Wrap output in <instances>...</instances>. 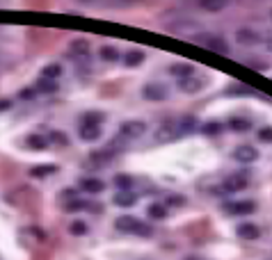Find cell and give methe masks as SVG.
<instances>
[{"instance_id": "484cf974", "label": "cell", "mask_w": 272, "mask_h": 260, "mask_svg": "<svg viewBox=\"0 0 272 260\" xmlns=\"http://www.w3.org/2000/svg\"><path fill=\"white\" fill-rule=\"evenodd\" d=\"M101 121H103V114H99V112H87L80 119V124H94V126H99Z\"/></svg>"}, {"instance_id": "cb8c5ba5", "label": "cell", "mask_w": 272, "mask_h": 260, "mask_svg": "<svg viewBox=\"0 0 272 260\" xmlns=\"http://www.w3.org/2000/svg\"><path fill=\"white\" fill-rule=\"evenodd\" d=\"M28 146L30 148H35V151H44V148L48 146V139L42 135H30L28 137Z\"/></svg>"}, {"instance_id": "d590c367", "label": "cell", "mask_w": 272, "mask_h": 260, "mask_svg": "<svg viewBox=\"0 0 272 260\" xmlns=\"http://www.w3.org/2000/svg\"><path fill=\"white\" fill-rule=\"evenodd\" d=\"M73 48H80V50H78V53H87L89 43H87V42H83V39H78V42H73Z\"/></svg>"}, {"instance_id": "4fadbf2b", "label": "cell", "mask_w": 272, "mask_h": 260, "mask_svg": "<svg viewBox=\"0 0 272 260\" xmlns=\"http://www.w3.org/2000/svg\"><path fill=\"white\" fill-rule=\"evenodd\" d=\"M156 137H158V139H163V142H169V139L178 137V132H176V121H167V124H163V128L156 132Z\"/></svg>"}, {"instance_id": "ffe728a7", "label": "cell", "mask_w": 272, "mask_h": 260, "mask_svg": "<svg viewBox=\"0 0 272 260\" xmlns=\"http://www.w3.org/2000/svg\"><path fill=\"white\" fill-rule=\"evenodd\" d=\"M133 176H128V173H119V176H114V185L119 187V192H130V187H133Z\"/></svg>"}, {"instance_id": "f1b7e54d", "label": "cell", "mask_w": 272, "mask_h": 260, "mask_svg": "<svg viewBox=\"0 0 272 260\" xmlns=\"http://www.w3.org/2000/svg\"><path fill=\"white\" fill-rule=\"evenodd\" d=\"M201 9H206V12H222L224 2H201Z\"/></svg>"}, {"instance_id": "4dcf8cb0", "label": "cell", "mask_w": 272, "mask_h": 260, "mask_svg": "<svg viewBox=\"0 0 272 260\" xmlns=\"http://www.w3.org/2000/svg\"><path fill=\"white\" fill-rule=\"evenodd\" d=\"M183 203H185V199L181 194H172L167 199V206H183Z\"/></svg>"}, {"instance_id": "9c48e42d", "label": "cell", "mask_w": 272, "mask_h": 260, "mask_svg": "<svg viewBox=\"0 0 272 260\" xmlns=\"http://www.w3.org/2000/svg\"><path fill=\"white\" fill-rule=\"evenodd\" d=\"M78 132H80V139H85V142H96V139L101 137V126L83 124Z\"/></svg>"}, {"instance_id": "8d00e7d4", "label": "cell", "mask_w": 272, "mask_h": 260, "mask_svg": "<svg viewBox=\"0 0 272 260\" xmlns=\"http://www.w3.org/2000/svg\"><path fill=\"white\" fill-rule=\"evenodd\" d=\"M12 107V101H7V98H0V112H5Z\"/></svg>"}, {"instance_id": "ac0fdd59", "label": "cell", "mask_w": 272, "mask_h": 260, "mask_svg": "<svg viewBox=\"0 0 272 260\" xmlns=\"http://www.w3.org/2000/svg\"><path fill=\"white\" fill-rule=\"evenodd\" d=\"M229 128L233 130V132H247V130L252 128V124H249V119H245V117H233L229 121Z\"/></svg>"}, {"instance_id": "5bb4252c", "label": "cell", "mask_w": 272, "mask_h": 260, "mask_svg": "<svg viewBox=\"0 0 272 260\" xmlns=\"http://www.w3.org/2000/svg\"><path fill=\"white\" fill-rule=\"evenodd\" d=\"M197 128V119L195 117H183L176 121V132L178 135H188V132H192V130Z\"/></svg>"}, {"instance_id": "d6986e66", "label": "cell", "mask_w": 272, "mask_h": 260, "mask_svg": "<svg viewBox=\"0 0 272 260\" xmlns=\"http://www.w3.org/2000/svg\"><path fill=\"white\" fill-rule=\"evenodd\" d=\"M144 62V53L142 50H128L124 55V64L126 66H140Z\"/></svg>"}, {"instance_id": "7a4b0ae2", "label": "cell", "mask_w": 272, "mask_h": 260, "mask_svg": "<svg viewBox=\"0 0 272 260\" xmlns=\"http://www.w3.org/2000/svg\"><path fill=\"white\" fill-rule=\"evenodd\" d=\"M142 96L147 98V101H165L169 94H167L165 85L151 83V85H144V87H142Z\"/></svg>"}, {"instance_id": "277c9868", "label": "cell", "mask_w": 272, "mask_h": 260, "mask_svg": "<svg viewBox=\"0 0 272 260\" xmlns=\"http://www.w3.org/2000/svg\"><path fill=\"white\" fill-rule=\"evenodd\" d=\"M233 160H238V162H256L259 160V151L254 146H249V144H240L233 151Z\"/></svg>"}, {"instance_id": "7402d4cb", "label": "cell", "mask_w": 272, "mask_h": 260, "mask_svg": "<svg viewBox=\"0 0 272 260\" xmlns=\"http://www.w3.org/2000/svg\"><path fill=\"white\" fill-rule=\"evenodd\" d=\"M147 213H149V217H151V219H158V221H163V219L167 217V210H165L163 203H151Z\"/></svg>"}, {"instance_id": "7c38bea8", "label": "cell", "mask_w": 272, "mask_h": 260, "mask_svg": "<svg viewBox=\"0 0 272 260\" xmlns=\"http://www.w3.org/2000/svg\"><path fill=\"white\" fill-rule=\"evenodd\" d=\"M236 233L243 237V240H256V237L261 235V233H259V226H256V224H249V221H245V224L238 226Z\"/></svg>"}, {"instance_id": "3957f363", "label": "cell", "mask_w": 272, "mask_h": 260, "mask_svg": "<svg viewBox=\"0 0 272 260\" xmlns=\"http://www.w3.org/2000/svg\"><path fill=\"white\" fill-rule=\"evenodd\" d=\"M247 185H249V180L245 173H233V176L224 178V185H222V187H224V192H243Z\"/></svg>"}, {"instance_id": "1f68e13d", "label": "cell", "mask_w": 272, "mask_h": 260, "mask_svg": "<svg viewBox=\"0 0 272 260\" xmlns=\"http://www.w3.org/2000/svg\"><path fill=\"white\" fill-rule=\"evenodd\" d=\"M66 208H69V210H85V208H89V203L87 201H71Z\"/></svg>"}, {"instance_id": "74e56055", "label": "cell", "mask_w": 272, "mask_h": 260, "mask_svg": "<svg viewBox=\"0 0 272 260\" xmlns=\"http://www.w3.org/2000/svg\"><path fill=\"white\" fill-rule=\"evenodd\" d=\"M73 194H76L73 189H64V192H62V196H66V199H73Z\"/></svg>"}, {"instance_id": "e575fe53", "label": "cell", "mask_w": 272, "mask_h": 260, "mask_svg": "<svg viewBox=\"0 0 272 260\" xmlns=\"http://www.w3.org/2000/svg\"><path fill=\"white\" fill-rule=\"evenodd\" d=\"M137 235H144V237H147V235H151V228H149V226L147 224H142V221H140V226H137Z\"/></svg>"}, {"instance_id": "836d02e7", "label": "cell", "mask_w": 272, "mask_h": 260, "mask_svg": "<svg viewBox=\"0 0 272 260\" xmlns=\"http://www.w3.org/2000/svg\"><path fill=\"white\" fill-rule=\"evenodd\" d=\"M259 139H261V142H270V139H272V130L270 128H263L259 132Z\"/></svg>"}, {"instance_id": "30bf717a", "label": "cell", "mask_w": 272, "mask_h": 260, "mask_svg": "<svg viewBox=\"0 0 272 260\" xmlns=\"http://www.w3.org/2000/svg\"><path fill=\"white\" fill-rule=\"evenodd\" d=\"M236 42L243 43V46H254V43L259 42V35H256L254 30H249V28H240L236 32Z\"/></svg>"}, {"instance_id": "2e32d148", "label": "cell", "mask_w": 272, "mask_h": 260, "mask_svg": "<svg viewBox=\"0 0 272 260\" xmlns=\"http://www.w3.org/2000/svg\"><path fill=\"white\" fill-rule=\"evenodd\" d=\"M35 91H42V94H55L57 91V83L55 80H48V78H39L35 85Z\"/></svg>"}, {"instance_id": "6da1fadb", "label": "cell", "mask_w": 272, "mask_h": 260, "mask_svg": "<svg viewBox=\"0 0 272 260\" xmlns=\"http://www.w3.org/2000/svg\"><path fill=\"white\" fill-rule=\"evenodd\" d=\"M147 132V124L144 121H126L121 124L119 128V135L126 137V139H137V137H142Z\"/></svg>"}, {"instance_id": "52a82bcc", "label": "cell", "mask_w": 272, "mask_h": 260, "mask_svg": "<svg viewBox=\"0 0 272 260\" xmlns=\"http://www.w3.org/2000/svg\"><path fill=\"white\" fill-rule=\"evenodd\" d=\"M137 226H140V219L130 217V215H121V217L114 221V228L121 231V233H135Z\"/></svg>"}, {"instance_id": "e0dca14e", "label": "cell", "mask_w": 272, "mask_h": 260, "mask_svg": "<svg viewBox=\"0 0 272 260\" xmlns=\"http://www.w3.org/2000/svg\"><path fill=\"white\" fill-rule=\"evenodd\" d=\"M206 46L211 48V50H215V53H219V55L229 53V46H226V42L222 39V37H211V39L206 42Z\"/></svg>"}, {"instance_id": "f546056e", "label": "cell", "mask_w": 272, "mask_h": 260, "mask_svg": "<svg viewBox=\"0 0 272 260\" xmlns=\"http://www.w3.org/2000/svg\"><path fill=\"white\" fill-rule=\"evenodd\" d=\"M51 139H53L55 144H59V146H66V144H69V137H66L64 132H51Z\"/></svg>"}, {"instance_id": "83f0119b", "label": "cell", "mask_w": 272, "mask_h": 260, "mask_svg": "<svg viewBox=\"0 0 272 260\" xmlns=\"http://www.w3.org/2000/svg\"><path fill=\"white\" fill-rule=\"evenodd\" d=\"M204 132H206L208 137H213V135H219V132H222V126H219L218 121H208V124L204 126Z\"/></svg>"}, {"instance_id": "ba28073f", "label": "cell", "mask_w": 272, "mask_h": 260, "mask_svg": "<svg viewBox=\"0 0 272 260\" xmlns=\"http://www.w3.org/2000/svg\"><path fill=\"white\" fill-rule=\"evenodd\" d=\"M106 183L101 180V178H80V189H85L87 194H99L103 192Z\"/></svg>"}, {"instance_id": "4316f807", "label": "cell", "mask_w": 272, "mask_h": 260, "mask_svg": "<svg viewBox=\"0 0 272 260\" xmlns=\"http://www.w3.org/2000/svg\"><path fill=\"white\" fill-rule=\"evenodd\" d=\"M69 231H71L73 235H87V233H89V226L85 224V221H73Z\"/></svg>"}, {"instance_id": "603a6c76", "label": "cell", "mask_w": 272, "mask_h": 260, "mask_svg": "<svg viewBox=\"0 0 272 260\" xmlns=\"http://www.w3.org/2000/svg\"><path fill=\"white\" fill-rule=\"evenodd\" d=\"M119 57H121V55H119V50L114 46H103L101 48V59H103V62H117Z\"/></svg>"}, {"instance_id": "44dd1931", "label": "cell", "mask_w": 272, "mask_h": 260, "mask_svg": "<svg viewBox=\"0 0 272 260\" xmlns=\"http://www.w3.org/2000/svg\"><path fill=\"white\" fill-rule=\"evenodd\" d=\"M57 172V167L55 165H44V167H35V169H30V176L32 178H44V176H51V173Z\"/></svg>"}, {"instance_id": "8992f818", "label": "cell", "mask_w": 272, "mask_h": 260, "mask_svg": "<svg viewBox=\"0 0 272 260\" xmlns=\"http://www.w3.org/2000/svg\"><path fill=\"white\" fill-rule=\"evenodd\" d=\"M256 210L254 201H240V203H224V213L229 215H249Z\"/></svg>"}, {"instance_id": "d4e9b609", "label": "cell", "mask_w": 272, "mask_h": 260, "mask_svg": "<svg viewBox=\"0 0 272 260\" xmlns=\"http://www.w3.org/2000/svg\"><path fill=\"white\" fill-rule=\"evenodd\" d=\"M59 73H62V66H59V64H48L46 69L42 71V78H48V80H55V78H59Z\"/></svg>"}, {"instance_id": "8fae6325", "label": "cell", "mask_w": 272, "mask_h": 260, "mask_svg": "<svg viewBox=\"0 0 272 260\" xmlns=\"http://www.w3.org/2000/svg\"><path fill=\"white\" fill-rule=\"evenodd\" d=\"M169 73H172L174 78H178V80H183V78L195 76V66L181 62V64H172V66H169Z\"/></svg>"}, {"instance_id": "5b68a950", "label": "cell", "mask_w": 272, "mask_h": 260, "mask_svg": "<svg viewBox=\"0 0 272 260\" xmlns=\"http://www.w3.org/2000/svg\"><path fill=\"white\" fill-rule=\"evenodd\" d=\"M181 91H185V94H197V91H201L204 89V85H206V80L199 76H190V78H183L181 80Z\"/></svg>"}, {"instance_id": "9a60e30c", "label": "cell", "mask_w": 272, "mask_h": 260, "mask_svg": "<svg viewBox=\"0 0 272 260\" xmlns=\"http://www.w3.org/2000/svg\"><path fill=\"white\" fill-rule=\"evenodd\" d=\"M137 203V196L133 194V192H119L117 196H114V206L119 208H130Z\"/></svg>"}, {"instance_id": "d6a6232c", "label": "cell", "mask_w": 272, "mask_h": 260, "mask_svg": "<svg viewBox=\"0 0 272 260\" xmlns=\"http://www.w3.org/2000/svg\"><path fill=\"white\" fill-rule=\"evenodd\" d=\"M35 94H37L35 89H21V94H18V96H21L23 101H32V98H35Z\"/></svg>"}]
</instances>
